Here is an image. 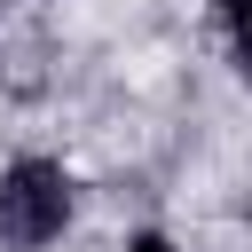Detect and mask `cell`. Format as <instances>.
<instances>
[{
    "label": "cell",
    "mask_w": 252,
    "mask_h": 252,
    "mask_svg": "<svg viewBox=\"0 0 252 252\" xmlns=\"http://www.w3.org/2000/svg\"><path fill=\"white\" fill-rule=\"evenodd\" d=\"M71 213H79V189H71V173H63L55 158H16V165H0V244H8V252L55 244V236L71 228Z\"/></svg>",
    "instance_id": "cell-1"
},
{
    "label": "cell",
    "mask_w": 252,
    "mask_h": 252,
    "mask_svg": "<svg viewBox=\"0 0 252 252\" xmlns=\"http://www.w3.org/2000/svg\"><path fill=\"white\" fill-rule=\"evenodd\" d=\"M126 252H181L173 236H126Z\"/></svg>",
    "instance_id": "cell-3"
},
{
    "label": "cell",
    "mask_w": 252,
    "mask_h": 252,
    "mask_svg": "<svg viewBox=\"0 0 252 252\" xmlns=\"http://www.w3.org/2000/svg\"><path fill=\"white\" fill-rule=\"evenodd\" d=\"M220 8V39H228V63L252 79V0H213Z\"/></svg>",
    "instance_id": "cell-2"
}]
</instances>
